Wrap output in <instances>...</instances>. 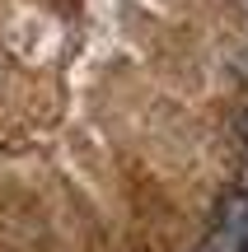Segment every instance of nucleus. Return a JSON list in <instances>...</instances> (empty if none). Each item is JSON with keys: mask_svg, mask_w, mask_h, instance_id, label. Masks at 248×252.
Listing matches in <instances>:
<instances>
[{"mask_svg": "<svg viewBox=\"0 0 248 252\" xmlns=\"http://www.w3.org/2000/svg\"><path fill=\"white\" fill-rule=\"evenodd\" d=\"M244 140H248V112H244Z\"/></svg>", "mask_w": 248, "mask_h": 252, "instance_id": "2", "label": "nucleus"}, {"mask_svg": "<svg viewBox=\"0 0 248 252\" xmlns=\"http://www.w3.org/2000/svg\"><path fill=\"white\" fill-rule=\"evenodd\" d=\"M215 252H248V201H234L225 210V234L215 238Z\"/></svg>", "mask_w": 248, "mask_h": 252, "instance_id": "1", "label": "nucleus"}]
</instances>
